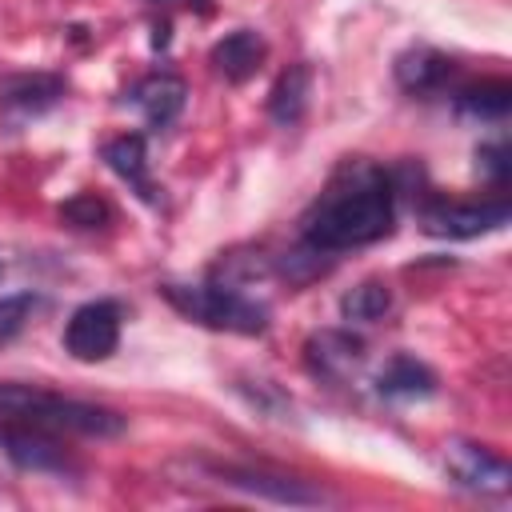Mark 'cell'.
<instances>
[{
  "label": "cell",
  "mask_w": 512,
  "mask_h": 512,
  "mask_svg": "<svg viewBox=\"0 0 512 512\" xmlns=\"http://www.w3.org/2000/svg\"><path fill=\"white\" fill-rule=\"evenodd\" d=\"M392 196L396 192L380 168H368V164L344 168L304 216V240L316 252H344V248L372 244L392 232V220H396Z\"/></svg>",
  "instance_id": "obj_1"
},
{
  "label": "cell",
  "mask_w": 512,
  "mask_h": 512,
  "mask_svg": "<svg viewBox=\"0 0 512 512\" xmlns=\"http://www.w3.org/2000/svg\"><path fill=\"white\" fill-rule=\"evenodd\" d=\"M0 416L8 420H28L48 432H80V436H120L124 416L100 404H84L48 388L32 384H0Z\"/></svg>",
  "instance_id": "obj_2"
},
{
  "label": "cell",
  "mask_w": 512,
  "mask_h": 512,
  "mask_svg": "<svg viewBox=\"0 0 512 512\" xmlns=\"http://www.w3.org/2000/svg\"><path fill=\"white\" fill-rule=\"evenodd\" d=\"M164 296L192 320L240 336H256L268 328V308L244 296L232 280H212V284H164Z\"/></svg>",
  "instance_id": "obj_3"
},
{
  "label": "cell",
  "mask_w": 512,
  "mask_h": 512,
  "mask_svg": "<svg viewBox=\"0 0 512 512\" xmlns=\"http://www.w3.org/2000/svg\"><path fill=\"white\" fill-rule=\"evenodd\" d=\"M116 344H120V308L112 300H88L64 324V348L84 364L108 360Z\"/></svg>",
  "instance_id": "obj_4"
},
{
  "label": "cell",
  "mask_w": 512,
  "mask_h": 512,
  "mask_svg": "<svg viewBox=\"0 0 512 512\" xmlns=\"http://www.w3.org/2000/svg\"><path fill=\"white\" fill-rule=\"evenodd\" d=\"M0 452L24 472H72L76 460L64 452L56 432L28 420H0Z\"/></svg>",
  "instance_id": "obj_5"
},
{
  "label": "cell",
  "mask_w": 512,
  "mask_h": 512,
  "mask_svg": "<svg viewBox=\"0 0 512 512\" xmlns=\"http://www.w3.org/2000/svg\"><path fill=\"white\" fill-rule=\"evenodd\" d=\"M504 220H508V204L504 200H480V204L436 200L432 208H424V228L432 236H452V240H468V236L492 232Z\"/></svg>",
  "instance_id": "obj_6"
},
{
  "label": "cell",
  "mask_w": 512,
  "mask_h": 512,
  "mask_svg": "<svg viewBox=\"0 0 512 512\" xmlns=\"http://www.w3.org/2000/svg\"><path fill=\"white\" fill-rule=\"evenodd\" d=\"M448 468L456 472L460 484L480 488V492H508V484H512L508 464L500 456H492L488 448H480V444H464V440L452 444L448 448Z\"/></svg>",
  "instance_id": "obj_7"
},
{
  "label": "cell",
  "mask_w": 512,
  "mask_h": 512,
  "mask_svg": "<svg viewBox=\"0 0 512 512\" xmlns=\"http://www.w3.org/2000/svg\"><path fill=\"white\" fill-rule=\"evenodd\" d=\"M60 96H64V80H60V76L32 72V76H8V80H0V108H4L8 116H16V120L40 116V112L52 108Z\"/></svg>",
  "instance_id": "obj_8"
},
{
  "label": "cell",
  "mask_w": 512,
  "mask_h": 512,
  "mask_svg": "<svg viewBox=\"0 0 512 512\" xmlns=\"http://www.w3.org/2000/svg\"><path fill=\"white\" fill-rule=\"evenodd\" d=\"M184 96H188V88L172 72H152V76L136 80L132 92H128V100L148 116V124H160V128L168 120H176V112L184 108Z\"/></svg>",
  "instance_id": "obj_9"
},
{
  "label": "cell",
  "mask_w": 512,
  "mask_h": 512,
  "mask_svg": "<svg viewBox=\"0 0 512 512\" xmlns=\"http://www.w3.org/2000/svg\"><path fill=\"white\" fill-rule=\"evenodd\" d=\"M224 484L280 500V504H324V492L308 488L304 480H288V476H268V472H252V468H216Z\"/></svg>",
  "instance_id": "obj_10"
},
{
  "label": "cell",
  "mask_w": 512,
  "mask_h": 512,
  "mask_svg": "<svg viewBox=\"0 0 512 512\" xmlns=\"http://www.w3.org/2000/svg\"><path fill=\"white\" fill-rule=\"evenodd\" d=\"M364 360V344L352 336V332H336V328H324L308 340V364L320 372V376H348L356 364Z\"/></svg>",
  "instance_id": "obj_11"
},
{
  "label": "cell",
  "mask_w": 512,
  "mask_h": 512,
  "mask_svg": "<svg viewBox=\"0 0 512 512\" xmlns=\"http://www.w3.org/2000/svg\"><path fill=\"white\" fill-rule=\"evenodd\" d=\"M264 40L256 36V32H248V28H240V32H232V36H224L216 48H212V68L224 76V80H232V84H240V80H248L256 68H260V60H264Z\"/></svg>",
  "instance_id": "obj_12"
},
{
  "label": "cell",
  "mask_w": 512,
  "mask_h": 512,
  "mask_svg": "<svg viewBox=\"0 0 512 512\" xmlns=\"http://www.w3.org/2000/svg\"><path fill=\"white\" fill-rule=\"evenodd\" d=\"M104 160H108V168L120 176V180H128L144 200H156V184H152V176H148V152H144V136H116V140H108L104 144Z\"/></svg>",
  "instance_id": "obj_13"
},
{
  "label": "cell",
  "mask_w": 512,
  "mask_h": 512,
  "mask_svg": "<svg viewBox=\"0 0 512 512\" xmlns=\"http://www.w3.org/2000/svg\"><path fill=\"white\" fill-rule=\"evenodd\" d=\"M448 76H452V60L432 52V48H412L396 60V80L408 92H436Z\"/></svg>",
  "instance_id": "obj_14"
},
{
  "label": "cell",
  "mask_w": 512,
  "mask_h": 512,
  "mask_svg": "<svg viewBox=\"0 0 512 512\" xmlns=\"http://www.w3.org/2000/svg\"><path fill=\"white\" fill-rule=\"evenodd\" d=\"M308 88H312V72L304 64H292L288 72H280V80L268 92V112L276 124H296L304 116L308 104Z\"/></svg>",
  "instance_id": "obj_15"
},
{
  "label": "cell",
  "mask_w": 512,
  "mask_h": 512,
  "mask_svg": "<svg viewBox=\"0 0 512 512\" xmlns=\"http://www.w3.org/2000/svg\"><path fill=\"white\" fill-rule=\"evenodd\" d=\"M512 108V88L508 80H480L456 96V112L468 120H504Z\"/></svg>",
  "instance_id": "obj_16"
},
{
  "label": "cell",
  "mask_w": 512,
  "mask_h": 512,
  "mask_svg": "<svg viewBox=\"0 0 512 512\" xmlns=\"http://www.w3.org/2000/svg\"><path fill=\"white\" fill-rule=\"evenodd\" d=\"M436 388V376L424 368V364H416L412 356H396L384 372H380V392L384 396H404V400H412V396H428Z\"/></svg>",
  "instance_id": "obj_17"
},
{
  "label": "cell",
  "mask_w": 512,
  "mask_h": 512,
  "mask_svg": "<svg viewBox=\"0 0 512 512\" xmlns=\"http://www.w3.org/2000/svg\"><path fill=\"white\" fill-rule=\"evenodd\" d=\"M388 308H392V292L380 280H364L352 292H344V300H340V312L348 320H380Z\"/></svg>",
  "instance_id": "obj_18"
},
{
  "label": "cell",
  "mask_w": 512,
  "mask_h": 512,
  "mask_svg": "<svg viewBox=\"0 0 512 512\" xmlns=\"http://www.w3.org/2000/svg\"><path fill=\"white\" fill-rule=\"evenodd\" d=\"M40 308V300L32 292H16V296H0V344H8L12 336L24 332V324L32 320V312Z\"/></svg>",
  "instance_id": "obj_19"
},
{
  "label": "cell",
  "mask_w": 512,
  "mask_h": 512,
  "mask_svg": "<svg viewBox=\"0 0 512 512\" xmlns=\"http://www.w3.org/2000/svg\"><path fill=\"white\" fill-rule=\"evenodd\" d=\"M60 216H64L72 228H104V224L112 220V208H108L100 196L80 192V196H72V200L60 208Z\"/></svg>",
  "instance_id": "obj_20"
},
{
  "label": "cell",
  "mask_w": 512,
  "mask_h": 512,
  "mask_svg": "<svg viewBox=\"0 0 512 512\" xmlns=\"http://www.w3.org/2000/svg\"><path fill=\"white\" fill-rule=\"evenodd\" d=\"M480 160H484V168L492 172V184L504 188V176H508V152H504V144H488V148H480Z\"/></svg>",
  "instance_id": "obj_21"
}]
</instances>
